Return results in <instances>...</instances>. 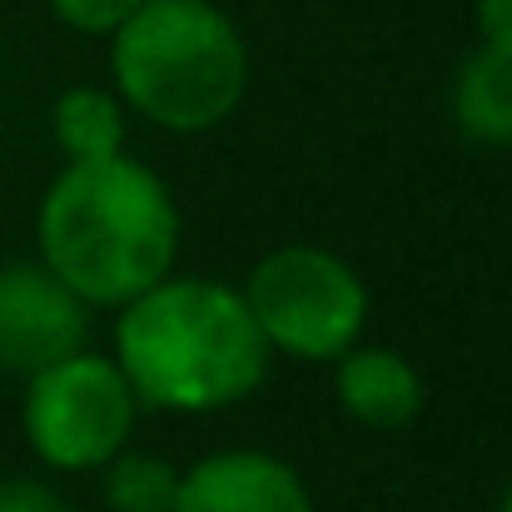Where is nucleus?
<instances>
[{"mask_svg":"<svg viewBox=\"0 0 512 512\" xmlns=\"http://www.w3.org/2000/svg\"><path fill=\"white\" fill-rule=\"evenodd\" d=\"M110 75L145 125L209 135L249 95V45L214 0H145L110 35Z\"/></svg>","mask_w":512,"mask_h":512,"instance_id":"obj_3","label":"nucleus"},{"mask_svg":"<svg viewBox=\"0 0 512 512\" xmlns=\"http://www.w3.org/2000/svg\"><path fill=\"white\" fill-rule=\"evenodd\" d=\"M0 512H70L45 478H0Z\"/></svg>","mask_w":512,"mask_h":512,"instance_id":"obj_13","label":"nucleus"},{"mask_svg":"<svg viewBox=\"0 0 512 512\" xmlns=\"http://www.w3.org/2000/svg\"><path fill=\"white\" fill-rule=\"evenodd\" d=\"M334 398L353 423L373 433H403L428 408V383L408 353L358 339L334 358Z\"/></svg>","mask_w":512,"mask_h":512,"instance_id":"obj_8","label":"nucleus"},{"mask_svg":"<svg viewBox=\"0 0 512 512\" xmlns=\"http://www.w3.org/2000/svg\"><path fill=\"white\" fill-rule=\"evenodd\" d=\"M448 115L463 140L508 150L512 145V40H478L448 85Z\"/></svg>","mask_w":512,"mask_h":512,"instance_id":"obj_9","label":"nucleus"},{"mask_svg":"<svg viewBox=\"0 0 512 512\" xmlns=\"http://www.w3.org/2000/svg\"><path fill=\"white\" fill-rule=\"evenodd\" d=\"M145 0H50V15L75 30V35H90V40H110Z\"/></svg>","mask_w":512,"mask_h":512,"instance_id":"obj_12","label":"nucleus"},{"mask_svg":"<svg viewBox=\"0 0 512 512\" xmlns=\"http://www.w3.org/2000/svg\"><path fill=\"white\" fill-rule=\"evenodd\" d=\"M50 140L65 155V165H90L125 155L130 145V120L115 90L100 85H75L50 105Z\"/></svg>","mask_w":512,"mask_h":512,"instance_id":"obj_10","label":"nucleus"},{"mask_svg":"<svg viewBox=\"0 0 512 512\" xmlns=\"http://www.w3.org/2000/svg\"><path fill=\"white\" fill-rule=\"evenodd\" d=\"M498 512H512V478H508V488H503V498H498Z\"/></svg>","mask_w":512,"mask_h":512,"instance_id":"obj_15","label":"nucleus"},{"mask_svg":"<svg viewBox=\"0 0 512 512\" xmlns=\"http://www.w3.org/2000/svg\"><path fill=\"white\" fill-rule=\"evenodd\" d=\"M478 40H512V0H478Z\"/></svg>","mask_w":512,"mask_h":512,"instance_id":"obj_14","label":"nucleus"},{"mask_svg":"<svg viewBox=\"0 0 512 512\" xmlns=\"http://www.w3.org/2000/svg\"><path fill=\"white\" fill-rule=\"evenodd\" d=\"M140 398L110 353L80 348L25 378L20 433L50 473H100L140 423Z\"/></svg>","mask_w":512,"mask_h":512,"instance_id":"obj_5","label":"nucleus"},{"mask_svg":"<svg viewBox=\"0 0 512 512\" xmlns=\"http://www.w3.org/2000/svg\"><path fill=\"white\" fill-rule=\"evenodd\" d=\"M100 498L110 512H174L179 493V463L165 453H145V448H120L105 468H100Z\"/></svg>","mask_w":512,"mask_h":512,"instance_id":"obj_11","label":"nucleus"},{"mask_svg":"<svg viewBox=\"0 0 512 512\" xmlns=\"http://www.w3.org/2000/svg\"><path fill=\"white\" fill-rule=\"evenodd\" d=\"M35 259L90 309H120L170 279L184 249V214L165 174L110 155L65 165L35 214Z\"/></svg>","mask_w":512,"mask_h":512,"instance_id":"obj_1","label":"nucleus"},{"mask_svg":"<svg viewBox=\"0 0 512 512\" xmlns=\"http://www.w3.org/2000/svg\"><path fill=\"white\" fill-rule=\"evenodd\" d=\"M269 353L334 363L368 329L363 274L324 244H279L249 264L239 284Z\"/></svg>","mask_w":512,"mask_h":512,"instance_id":"obj_4","label":"nucleus"},{"mask_svg":"<svg viewBox=\"0 0 512 512\" xmlns=\"http://www.w3.org/2000/svg\"><path fill=\"white\" fill-rule=\"evenodd\" d=\"M174 512H319L304 473L264 448H219L179 468Z\"/></svg>","mask_w":512,"mask_h":512,"instance_id":"obj_7","label":"nucleus"},{"mask_svg":"<svg viewBox=\"0 0 512 512\" xmlns=\"http://www.w3.org/2000/svg\"><path fill=\"white\" fill-rule=\"evenodd\" d=\"M90 304L70 294L40 259L0 264V373L30 378L90 348Z\"/></svg>","mask_w":512,"mask_h":512,"instance_id":"obj_6","label":"nucleus"},{"mask_svg":"<svg viewBox=\"0 0 512 512\" xmlns=\"http://www.w3.org/2000/svg\"><path fill=\"white\" fill-rule=\"evenodd\" d=\"M115 363L140 408L219 413L254 398L269 378V343L234 284L179 274L115 309Z\"/></svg>","mask_w":512,"mask_h":512,"instance_id":"obj_2","label":"nucleus"}]
</instances>
